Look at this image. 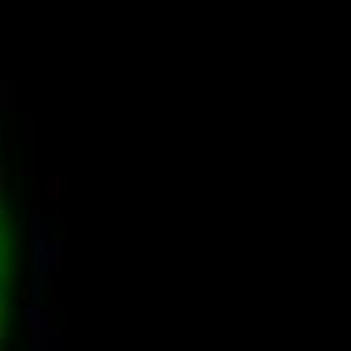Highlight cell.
<instances>
[{"instance_id":"6da1fadb","label":"cell","mask_w":351,"mask_h":351,"mask_svg":"<svg viewBox=\"0 0 351 351\" xmlns=\"http://www.w3.org/2000/svg\"><path fill=\"white\" fill-rule=\"evenodd\" d=\"M0 323H4V226H0Z\"/></svg>"}]
</instances>
